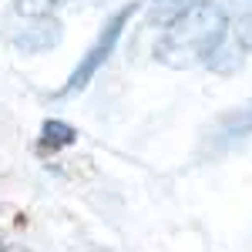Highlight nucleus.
Here are the masks:
<instances>
[{"label":"nucleus","instance_id":"f257e3e1","mask_svg":"<svg viewBox=\"0 0 252 252\" xmlns=\"http://www.w3.org/2000/svg\"><path fill=\"white\" fill-rule=\"evenodd\" d=\"M225 40V10L209 0H195L178 10L165 34L155 44V58L175 71H189L195 64H209Z\"/></svg>","mask_w":252,"mask_h":252},{"label":"nucleus","instance_id":"f03ea898","mask_svg":"<svg viewBox=\"0 0 252 252\" xmlns=\"http://www.w3.org/2000/svg\"><path fill=\"white\" fill-rule=\"evenodd\" d=\"M138 14V3H125L121 10H115L111 17L104 20V27H101V34L94 37V44L88 47V54L81 58V64L71 71V78H67V84L58 91V97H67L74 94V91H84L88 84H91V78H94L97 71L104 67V61L115 54L118 40H121V34H125V27H128V20Z\"/></svg>","mask_w":252,"mask_h":252},{"label":"nucleus","instance_id":"7ed1b4c3","mask_svg":"<svg viewBox=\"0 0 252 252\" xmlns=\"http://www.w3.org/2000/svg\"><path fill=\"white\" fill-rule=\"evenodd\" d=\"M74 138H78V131H74L67 121H58V118L44 121V128H40V145H44V148H64V145H71Z\"/></svg>","mask_w":252,"mask_h":252},{"label":"nucleus","instance_id":"20e7f679","mask_svg":"<svg viewBox=\"0 0 252 252\" xmlns=\"http://www.w3.org/2000/svg\"><path fill=\"white\" fill-rule=\"evenodd\" d=\"M61 3H67V0H14V10H17L20 17L44 20V17H51Z\"/></svg>","mask_w":252,"mask_h":252},{"label":"nucleus","instance_id":"39448f33","mask_svg":"<svg viewBox=\"0 0 252 252\" xmlns=\"http://www.w3.org/2000/svg\"><path fill=\"white\" fill-rule=\"evenodd\" d=\"M232 34H235V44H239L242 51H252V10L235 20V31H232Z\"/></svg>","mask_w":252,"mask_h":252}]
</instances>
